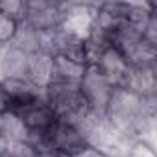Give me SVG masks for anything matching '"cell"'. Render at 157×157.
<instances>
[{
    "label": "cell",
    "instance_id": "6da1fadb",
    "mask_svg": "<svg viewBox=\"0 0 157 157\" xmlns=\"http://www.w3.org/2000/svg\"><path fill=\"white\" fill-rule=\"evenodd\" d=\"M46 139L52 157H74L89 146L80 129L59 118L46 129Z\"/></svg>",
    "mask_w": 157,
    "mask_h": 157
},
{
    "label": "cell",
    "instance_id": "7a4b0ae2",
    "mask_svg": "<svg viewBox=\"0 0 157 157\" xmlns=\"http://www.w3.org/2000/svg\"><path fill=\"white\" fill-rule=\"evenodd\" d=\"M63 10L65 2H54V0H28L24 24L33 28L39 33H50L63 26Z\"/></svg>",
    "mask_w": 157,
    "mask_h": 157
},
{
    "label": "cell",
    "instance_id": "3957f363",
    "mask_svg": "<svg viewBox=\"0 0 157 157\" xmlns=\"http://www.w3.org/2000/svg\"><path fill=\"white\" fill-rule=\"evenodd\" d=\"M113 91H115V87L100 74V70L96 67H93V65L85 67V72L80 80V93L94 115L104 117V111L109 104Z\"/></svg>",
    "mask_w": 157,
    "mask_h": 157
},
{
    "label": "cell",
    "instance_id": "277c9868",
    "mask_svg": "<svg viewBox=\"0 0 157 157\" xmlns=\"http://www.w3.org/2000/svg\"><path fill=\"white\" fill-rule=\"evenodd\" d=\"M13 113L22 120V124L26 126L28 131H46L57 120L54 109L48 105V102L44 98L28 102L22 107L15 109Z\"/></svg>",
    "mask_w": 157,
    "mask_h": 157
},
{
    "label": "cell",
    "instance_id": "5b68a950",
    "mask_svg": "<svg viewBox=\"0 0 157 157\" xmlns=\"http://www.w3.org/2000/svg\"><path fill=\"white\" fill-rule=\"evenodd\" d=\"M93 67H96L100 70V74L105 78V80L115 89H124L126 80H128V76H129V70H131L129 65L126 63V59L113 46L107 48Z\"/></svg>",
    "mask_w": 157,
    "mask_h": 157
},
{
    "label": "cell",
    "instance_id": "8992f818",
    "mask_svg": "<svg viewBox=\"0 0 157 157\" xmlns=\"http://www.w3.org/2000/svg\"><path fill=\"white\" fill-rule=\"evenodd\" d=\"M30 56L11 44L0 48V78L2 80H26ZM0 80V82H2Z\"/></svg>",
    "mask_w": 157,
    "mask_h": 157
},
{
    "label": "cell",
    "instance_id": "52a82bcc",
    "mask_svg": "<svg viewBox=\"0 0 157 157\" xmlns=\"http://www.w3.org/2000/svg\"><path fill=\"white\" fill-rule=\"evenodd\" d=\"M124 89L139 98H155L157 94V70L153 68H131Z\"/></svg>",
    "mask_w": 157,
    "mask_h": 157
},
{
    "label": "cell",
    "instance_id": "ba28073f",
    "mask_svg": "<svg viewBox=\"0 0 157 157\" xmlns=\"http://www.w3.org/2000/svg\"><path fill=\"white\" fill-rule=\"evenodd\" d=\"M87 65L70 61L67 57L54 56L52 57V74L50 80H59V82H68V83H80L82 76L85 72Z\"/></svg>",
    "mask_w": 157,
    "mask_h": 157
},
{
    "label": "cell",
    "instance_id": "9c48e42d",
    "mask_svg": "<svg viewBox=\"0 0 157 157\" xmlns=\"http://www.w3.org/2000/svg\"><path fill=\"white\" fill-rule=\"evenodd\" d=\"M50 74H52V57L39 52L30 56V65H28V74L26 80L33 83L35 87L44 89L46 83L50 82Z\"/></svg>",
    "mask_w": 157,
    "mask_h": 157
},
{
    "label": "cell",
    "instance_id": "30bf717a",
    "mask_svg": "<svg viewBox=\"0 0 157 157\" xmlns=\"http://www.w3.org/2000/svg\"><path fill=\"white\" fill-rule=\"evenodd\" d=\"M10 44L15 46V48L21 50V52L28 54V56L39 54V52H41V33L35 32L33 28H30L28 24L21 22Z\"/></svg>",
    "mask_w": 157,
    "mask_h": 157
},
{
    "label": "cell",
    "instance_id": "8fae6325",
    "mask_svg": "<svg viewBox=\"0 0 157 157\" xmlns=\"http://www.w3.org/2000/svg\"><path fill=\"white\" fill-rule=\"evenodd\" d=\"M0 137L4 139V142L26 140L28 129H26V126L22 124V120L13 111L0 113Z\"/></svg>",
    "mask_w": 157,
    "mask_h": 157
},
{
    "label": "cell",
    "instance_id": "7c38bea8",
    "mask_svg": "<svg viewBox=\"0 0 157 157\" xmlns=\"http://www.w3.org/2000/svg\"><path fill=\"white\" fill-rule=\"evenodd\" d=\"M2 157H41L26 140H11L4 144Z\"/></svg>",
    "mask_w": 157,
    "mask_h": 157
},
{
    "label": "cell",
    "instance_id": "4fadbf2b",
    "mask_svg": "<svg viewBox=\"0 0 157 157\" xmlns=\"http://www.w3.org/2000/svg\"><path fill=\"white\" fill-rule=\"evenodd\" d=\"M0 13L8 15L10 19L21 24L24 21L26 2H22V0H4V2H0Z\"/></svg>",
    "mask_w": 157,
    "mask_h": 157
},
{
    "label": "cell",
    "instance_id": "5bb4252c",
    "mask_svg": "<svg viewBox=\"0 0 157 157\" xmlns=\"http://www.w3.org/2000/svg\"><path fill=\"white\" fill-rule=\"evenodd\" d=\"M17 28H19V22H15L13 19H10L4 13H0V44L2 46L10 44L15 32H17Z\"/></svg>",
    "mask_w": 157,
    "mask_h": 157
},
{
    "label": "cell",
    "instance_id": "9a60e30c",
    "mask_svg": "<svg viewBox=\"0 0 157 157\" xmlns=\"http://www.w3.org/2000/svg\"><path fill=\"white\" fill-rule=\"evenodd\" d=\"M124 157H155V148L148 146L142 140H135L128 148V151L124 153Z\"/></svg>",
    "mask_w": 157,
    "mask_h": 157
},
{
    "label": "cell",
    "instance_id": "2e32d148",
    "mask_svg": "<svg viewBox=\"0 0 157 157\" xmlns=\"http://www.w3.org/2000/svg\"><path fill=\"white\" fill-rule=\"evenodd\" d=\"M142 39L148 44H151V46L157 48V13H153L150 17V21L146 22V26L142 30Z\"/></svg>",
    "mask_w": 157,
    "mask_h": 157
},
{
    "label": "cell",
    "instance_id": "e0dca14e",
    "mask_svg": "<svg viewBox=\"0 0 157 157\" xmlns=\"http://www.w3.org/2000/svg\"><path fill=\"white\" fill-rule=\"evenodd\" d=\"M74 157H109L107 153H104V151H100L98 148H93V146H87L85 150H82L78 155H74Z\"/></svg>",
    "mask_w": 157,
    "mask_h": 157
},
{
    "label": "cell",
    "instance_id": "ac0fdd59",
    "mask_svg": "<svg viewBox=\"0 0 157 157\" xmlns=\"http://www.w3.org/2000/svg\"><path fill=\"white\" fill-rule=\"evenodd\" d=\"M4 144H6V142H4V139L0 137V157H2V151H4Z\"/></svg>",
    "mask_w": 157,
    "mask_h": 157
},
{
    "label": "cell",
    "instance_id": "d6986e66",
    "mask_svg": "<svg viewBox=\"0 0 157 157\" xmlns=\"http://www.w3.org/2000/svg\"><path fill=\"white\" fill-rule=\"evenodd\" d=\"M0 48H2V44H0Z\"/></svg>",
    "mask_w": 157,
    "mask_h": 157
}]
</instances>
